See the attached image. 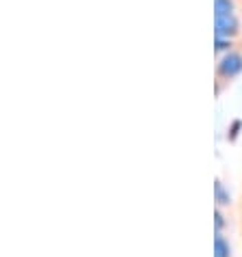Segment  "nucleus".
Returning a JSON list of instances; mask_svg holds the SVG:
<instances>
[{"label": "nucleus", "instance_id": "nucleus-1", "mask_svg": "<svg viewBox=\"0 0 242 257\" xmlns=\"http://www.w3.org/2000/svg\"><path fill=\"white\" fill-rule=\"evenodd\" d=\"M242 76V41L214 39V93H223Z\"/></svg>", "mask_w": 242, "mask_h": 257}, {"label": "nucleus", "instance_id": "nucleus-5", "mask_svg": "<svg viewBox=\"0 0 242 257\" xmlns=\"http://www.w3.org/2000/svg\"><path fill=\"white\" fill-rule=\"evenodd\" d=\"M236 210H238V220H242V190H240V197H238V203H236Z\"/></svg>", "mask_w": 242, "mask_h": 257}, {"label": "nucleus", "instance_id": "nucleus-6", "mask_svg": "<svg viewBox=\"0 0 242 257\" xmlns=\"http://www.w3.org/2000/svg\"><path fill=\"white\" fill-rule=\"evenodd\" d=\"M238 233H240V240H242V220H238Z\"/></svg>", "mask_w": 242, "mask_h": 257}, {"label": "nucleus", "instance_id": "nucleus-7", "mask_svg": "<svg viewBox=\"0 0 242 257\" xmlns=\"http://www.w3.org/2000/svg\"><path fill=\"white\" fill-rule=\"evenodd\" d=\"M240 190H242V186H240Z\"/></svg>", "mask_w": 242, "mask_h": 257}, {"label": "nucleus", "instance_id": "nucleus-3", "mask_svg": "<svg viewBox=\"0 0 242 257\" xmlns=\"http://www.w3.org/2000/svg\"><path fill=\"white\" fill-rule=\"evenodd\" d=\"M214 16L242 18V0H214Z\"/></svg>", "mask_w": 242, "mask_h": 257}, {"label": "nucleus", "instance_id": "nucleus-4", "mask_svg": "<svg viewBox=\"0 0 242 257\" xmlns=\"http://www.w3.org/2000/svg\"><path fill=\"white\" fill-rule=\"evenodd\" d=\"M214 257H233L231 255V244L225 238L223 231H216L214 235Z\"/></svg>", "mask_w": 242, "mask_h": 257}, {"label": "nucleus", "instance_id": "nucleus-2", "mask_svg": "<svg viewBox=\"0 0 242 257\" xmlns=\"http://www.w3.org/2000/svg\"><path fill=\"white\" fill-rule=\"evenodd\" d=\"M214 39L242 41V18L214 16Z\"/></svg>", "mask_w": 242, "mask_h": 257}]
</instances>
